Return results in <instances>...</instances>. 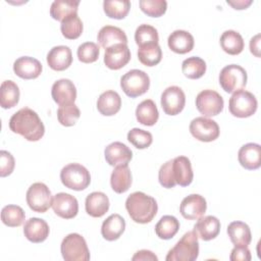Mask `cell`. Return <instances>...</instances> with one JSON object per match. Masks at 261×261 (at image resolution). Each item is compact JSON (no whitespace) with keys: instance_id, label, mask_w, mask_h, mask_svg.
<instances>
[{"instance_id":"cell-44","label":"cell","mask_w":261,"mask_h":261,"mask_svg":"<svg viewBox=\"0 0 261 261\" xmlns=\"http://www.w3.org/2000/svg\"><path fill=\"white\" fill-rule=\"evenodd\" d=\"M77 58L83 63H93L97 61L100 54L99 46L94 42H86L79 46Z\"/></svg>"},{"instance_id":"cell-23","label":"cell","mask_w":261,"mask_h":261,"mask_svg":"<svg viewBox=\"0 0 261 261\" xmlns=\"http://www.w3.org/2000/svg\"><path fill=\"white\" fill-rule=\"evenodd\" d=\"M194 231L203 241L213 240L220 231V221L212 215L202 216L194 225Z\"/></svg>"},{"instance_id":"cell-48","label":"cell","mask_w":261,"mask_h":261,"mask_svg":"<svg viewBox=\"0 0 261 261\" xmlns=\"http://www.w3.org/2000/svg\"><path fill=\"white\" fill-rule=\"evenodd\" d=\"M251 258L252 257L248 246H234L229 256L231 261H250Z\"/></svg>"},{"instance_id":"cell-8","label":"cell","mask_w":261,"mask_h":261,"mask_svg":"<svg viewBox=\"0 0 261 261\" xmlns=\"http://www.w3.org/2000/svg\"><path fill=\"white\" fill-rule=\"evenodd\" d=\"M247 71L238 64L224 66L219 73V85L226 93L243 90L247 85Z\"/></svg>"},{"instance_id":"cell-34","label":"cell","mask_w":261,"mask_h":261,"mask_svg":"<svg viewBox=\"0 0 261 261\" xmlns=\"http://www.w3.org/2000/svg\"><path fill=\"white\" fill-rule=\"evenodd\" d=\"M80 1L73 0H55L50 7V15L53 19L62 21L71 14H77Z\"/></svg>"},{"instance_id":"cell-9","label":"cell","mask_w":261,"mask_h":261,"mask_svg":"<svg viewBox=\"0 0 261 261\" xmlns=\"http://www.w3.org/2000/svg\"><path fill=\"white\" fill-rule=\"evenodd\" d=\"M25 198L29 207L38 213H44L52 206L51 191L43 182H35L30 186Z\"/></svg>"},{"instance_id":"cell-46","label":"cell","mask_w":261,"mask_h":261,"mask_svg":"<svg viewBox=\"0 0 261 261\" xmlns=\"http://www.w3.org/2000/svg\"><path fill=\"white\" fill-rule=\"evenodd\" d=\"M158 179L160 185L166 189H171L176 185L172 173V159L161 165L158 172Z\"/></svg>"},{"instance_id":"cell-38","label":"cell","mask_w":261,"mask_h":261,"mask_svg":"<svg viewBox=\"0 0 261 261\" xmlns=\"http://www.w3.org/2000/svg\"><path fill=\"white\" fill-rule=\"evenodd\" d=\"M103 9L108 17L122 19L129 12L130 2L128 0H105Z\"/></svg>"},{"instance_id":"cell-14","label":"cell","mask_w":261,"mask_h":261,"mask_svg":"<svg viewBox=\"0 0 261 261\" xmlns=\"http://www.w3.org/2000/svg\"><path fill=\"white\" fill-rule=\"evenodd\" d=\"M207 209V203L203 196L199 194H191L182 199L179 212L184 218L196 220L202 217Z\"/></svg>"},{"instance_id":"cell-35","label":"cell","mask_w":261,"mask_h":261,"mask_svg":"<svg viewBox=\"0 0 261 261\" xmlns=\"http://www.w3.org/2000/svg\"><path fill=\"white\" fill-rule=\"evenodd\" d=\"M179 229V221L172 215H164L155 225V232L162 240H170Z\"/></svg>"},{"instance_id":"cell-21","label":"cell","mask_w":261,"mask_h":261,"mask_svg":"<svg viewBox=\"0 0 261 261\" xmlns=\"http://www.w3.org/2000/svg\"><path fill=\"white\" fill-rule=\"evenodd\" d=\"M49 225L41 218L32 217L24 222L23 234L32 243H42L49 236Z\"/></svg>"},{"instance_id":"cell-39","label":"cell","mask_w":261,"mask_h":261,"mask_svg":"<svg viewBox=\"0 0 261 261\" xmlns=\"http://www.w3.org/2000/svg\"><path fill=\"white\" fill-rule=\"evenodd\" d=\"M24 211L17 205H6L1 210V220L9 227L20 226L24 221Z\"/></svg>"},{"instance_id":"cell-36","label":"cell","mask_w":261,"mask_h":261,"mask_svg":"<svg viewBox=\"0 0 261 261\" xmlns=\"http://www.w3.org/2000/svg\"><path fill=\"white\" fill-rule=\"evenodd\" d=\"M181 70L188 79L197 80L206 72V62L198 56H192L182 61Z\"/></svg>"},{"instance_id":"cell-22","label":"cell","mask_w":261,"mask_h":261,"mask_svg":"<svg viewBox=\"0 0 261 261\" xmlns=\"http://www.w3.org/2000/svg\"><path fill=\"white\" fill-rule=\"evenodd\" d=\"M172 173L176 185L181 187L191 185L194 173L190 159L186 156H177L172 159Z\"/></svg>"},{"instance_id":"cell-17","label":"cell","mask_w":261,"mask_h":261,"mask_svg":"<svg viewBox=\"0 0 261 261\" xmlns=\"http://www.w3.org/2000/svg\"><path fill=\"white\" fill-rule=\"evenodd\" d=\"M104 155L107 163L111 166L127 165L133 158L132 150L121 142L109 144L104 150Z\"/></svg>"},{"instance_id":"cell-26","label":"cell","mask_w":261,"mask_h":261,"mask_svg":"<svg viewBox=\"0 0 261 261\" xmlns=\"http://www.w3.org/2000/svg\"><path fill=\"white\" fill-rule=\"evenodd\" d=\"M121 107V98L115 91L108 90L102 93L97 100V109L104 116L116 114Z\"/></svg>"},{"instance_id":"cell-19","label":"cell","mask_w":261,"mask_h":261,"mask_svg":"<svg viewBox=\"0 0 261 261\" xmlns=\"http://www.w3.org/2000/svg\"><path fill=\"white\" fill-rule=\"evenodd\" d=\"M240 164L248 169L255 170L261 165V147L256 143H248L242 146L238 153Z\"/></svg>"},{"instance_id":"cell-41","label":"cell","mask_w":261,"mask_h":261,"mask_svg":"<svg viewBox=\"0 0 261 261\" xmlns=\"http://www.w3.org/2000/svg\"><path fill=\"white\" fill-rule=\"evenodd\" d=\"M138 58L140 62L146 66L157 65L162 58V51L159 44L139 48Z\"/></svg>"},{"instance_id":"cell-30","label":"cell","mask_w":261,"mask_h":261,"mask_svg":"<svg viewBox=\"0 0 261 261\" xmlns=\"http://www.w3.org/2000/svg\"><path fill=\"white\" fill-rule=\"evenodd\" d=\"M136 117H137V120L143 125H147V126L154 125L159 118V112L155 102L151 99L142 101L137 106Z\"/></svg>"},{"instance_id":"cell-5","label":"cell","mask_w":261,"mask_h":261,"mask_svg":"<svg viewBox=\"0 0 261 261\" xmlns=\"http://www.w3.org/2000/svg\"><path fill=\"white\" fill-rule=\"evenodd\" d=\"M60 251L65 261H88L90 251L86 240L79 233L67 234L61 243Z\"/></svg>"},{"instance_id":"cell-24","label":"cell","mask_w":261,"mask_h":261,"mask_svg":"<svg viewBox=\"0 0 261 261\" xmlns=\"http://www.w3.org/2000/svg\"><path fill=\"white\" fill-rule=\"evenodd\" d=\"M194 43V37L191 33L184 30H176L172 32L167 39L169 49L177 54H186L192 51Z\"/></svg>"},{"instance_id":"cell-1","label":"cell","mask_w":261,"mask_h":261,"mask_svg":"<svg viewBox=\"0 0 261 261\" xmlns=\"http://www.w3.org/2000/svg\"><path fill=\"white\" fill-rule=\"evenodd\" d=\"M9 128L30 142H37L43 138L45 126L36 111L24 107L15 112L9 119Z\"/></svg>"},{"instance_id":"cell-40","label":"cell","mask_w":261,"mask_h":261,"mask_svg":"<svg viewBox=\"0 0 261 261\" xmlns=\"http://www.w3.org/2000/svg\"><path fill=\"white\" fill-rule=\"evenodd\" d=\"M60 30L64 38L68 40H75L83 33V21L77 14H71L61 21Z\"/></svg>"},{"instance_id":"cell-47","label":"cell","mask_w":261,"mask_h":261,"mask_svg":"<svg viewBox=\"0 0 261 261\" xmlns=\"http://www.w3.org/2000/svg\"><path fill=\"white\" fill-rule=\"evenodd\" d=\"M15 161L11 153L5 150L0 151V176L5 177L12 173Z\"/></svg>"},{"instance_id":"cell-45","label":"cell","mask_w":261,"mask_h":261,"mask_svg":"<svg viewBox=\"0 0 261 261\" xmlns=\"http://www.w3.org/2000/svg\"><path fill=\"white\" fill-rule=\"evenodd\" d=\"M141 10L151 17H159L166 12L167 2L165 0H141Z\"/></svg>"},{"instance_id":"cell-7","label":"cell","mask_w":261,"mask_h":261,"mask_svg":"<svg viewBox=\"0 0 261 261\" xmlns=\"http://www.w3.org/2000/svg\"><path fill=\"white\" fill-rule=\"evenodd\" d=\"M120 87L126 96L136 98L149 90L150 77L143 70L132 69L121 76Z\"/></svg>"},{"instance_id":"cell-28","label":"cell","mask_w":261,"mask_h":261,"mask_svg":"<svg viewBox=\"0 0 261 261\" xmlns=\"http://www.w3.org/2000/svg\"><path fill=\"white\" fill-rule=\"evenodd\" d=\"M125 229V220L119 214H111L102 223L101 234L109 242L120 238Z\"/></svg>"},{"instance_id":"cell-16","label":"cell","mask_w":261,"mask_h":261,"mask_svg":"<svg viewBox=\"0 0 261 261\" xmlns=\"http://www.w3.org/2000/svg\"><path fill=\"white\" fill-rule=\"evenodd\" d=\"M51 95L59 106L71 104L76 99V88L70 80L61 79L53 84Z\"/></svg>"},{"instance_id":"cell-11","label":"cell","mask_w":261,"mask_h":261,"mask_svg":"<svg viewBox=\"0 0 261 261\" xmlns=\"http://www.w3.org/2000/svg\"><path fill=\"white\" fill-rule=\"evenodd\" d=\"M190 133L201 142H212L219 137V125L213 119L200 116L194 118L190 123Z\"/></svg>"},{"instance_id":"cell-32","label":"cell","mask_w":261,"mask_h":261,"mask_svg":"<svg viewBox=\"0 0 261 261\" xmlns=\"http://www.w3.org/2000/svg\"><path fill=\"white\" fill-rule=\"evenodd\" d=\"M220 46L225 53L229 55H238L244 50L245 43L240 33L227 30L220 36Z\"/></svg>"},{"instance_id":"cell-13","label":"cell","mask_w":261,"mask_h":261,"mask_svg":"<svg viewBox=\"0 0 261 261\" xmlns=\"http://www.w3.org/2000/svg\"><path fill=\"white\" fill-rule=\"evenodd\" d=\"M52 209L56 215L64 219H71L79 212V202L75 197L67 193H58L53 197Z\"/></svg>"},{"instance_id":"cell-15","label":"cell","mask_w":261,"mask_h":261,"mask_svg":"<svg viewBox=\"0 0 261 261\" xmlns=\"http://www.w3.org/2000/svg\"><path fill=\"white\" fill-rule=\"evenodd\" d=\"M130 60V51L126 44H116L105 49L104 63L113 70L122 68Z\"/></svg>"},{"instance_id":"cell-42","label":"cell","mask_w":261,"mask_h":261,"mask_svg":"<svg viewBox=\"0 0 261 261\" xmlns=\"http://www.w3.org/2000/svg\"><path fill=\"white\" fill-rule=\"evenodd\" d=\"M81 116V111L79 107L74 104H66L59 106L57 110V118L60 124L64 126H72L75 124Z\"/></svg>"},{"instance_id":"cell-31","label":"cell","mask_w":261,"mask_h":261,"mask_svg":"<svg viewBox=\"0 0 261 261\" xmlns=\"http://www.w3.org/2000/svg\"><path fill=\"white\" fill-rule=\"evenodd\" d=\"M227 234L234 246H248L252 241L250 227L243 221H232L227 226Z\"/></svg>"},{"instance_id":"cell-25","label":"cell","mask_w":261,"mask_h":261,"mask_svg":"<svg viewBox=\"0 0 261 261\" xmlns=\"http://www.w3.org/2000/svg\"><path fill=\"white\" fill-rule=\"evenodd\" d=\"M97 40L101 47L107 49L116 44H127L125 33L114 25H105L100 29Z\"/></svg>"},{"instance_id":"cell-12","label":"cell","mask_w":261,"mask_h":261,"mask_svg":"<svg viewBox=\"0 0 261 261\" xmlns=\"http://www.w3.org/2000/svg\"><path fill=\"white\" fill-rule=\"evenodd\" d=\"M186 104V95L177 86L166 88L161 95V107L165 114L176 115L182 111Z\"/></svg>"},{"instance_id":"cell-37","label":"cell","mask_w":261,"mask_h":261,"mask_svg":"<svg viewBox=\"0 0 261 261\" xmlns=\"http://www.w3.org/2000/svg\"><path fill=\"white\" fill-rule=\"evenodd\" d=\"M135 41L139 48L158 44V32L154 27L143 23L139 25L135 32Z\"/></svg>"},{"instance_id":"cell-27","label":"cell","mask_w":261,"mask_h":261,"mask_svg":"<svg viewBox=\"0 0 261 261\" xmlns=\"http://www.w3.org/2000/svg\"><path fill=\"white\" fill-rule=\"evenodd\" d=\"M109 199L102 192H93L86 198V212L92 217H102L109 209Z\"/></svg>"},{"instance_id":"cell-51","label":"cell","mask_w":261,"mask_h":261,"mask_svg":"<svg viewBox=\"0 0 261 261\" xmlns=\"http://www.w3.org/2000/svg\"><path fill=\"white\" fill-rule=\"evenodd\" d=\"M227 4H229L230 6H232L234 9H246L248 6H250L252 4V0H236V1H230L227 0L226 1Z\"/></svg>"},{"instance_id":"cell-49","label":"cell","mask_w":261,"mask_h":261,"mask_svg":"<svg viewBox=\"0 0 261 261\" xmlns=\"http://www.w3.org/2000/svg\"><path fill=\"white\" fill-rule=\"evenodd\" d=\"M132 260L134 261H139V260H150V261H157L158 260V257L152 252V251H149V250H140L138 251L132 258Z\"/></svg>"},{"instance_id":"cell-4","label":"cell","mask_w":261,"mask_h":261,"mask_svg":"<svg viewBox=\"0 0 261 261\" xmlns=\"http://www.w3.org/2000/svg\"><path fill=\"white\" fill-rule=\"evenodd\" d=\"M60 179L64 187L73 191H83L89 187L91 175L84 165L69 163L61 169Z\"/></svg>"},{"instance_id":"cell-43","label":"cell","mask_w":261,"mask_h":261,"mask_svg":"<svg viewBox=\"0 0 261 261\" xmlns=\"http://www.w3.org/2000/svg\"><path fill=\"white\" fill-rule=\"evenodd\" d=\"M127 140L136 148L146 149L152 144L153 137L150 132L134 127L127 133Z\"/></svg>"},{"instance_id":"cell-10","label":"cell","mask_w":261,"mask_h":261,"mask_svg":"<svg viewBox=\"0 0 261 261\" xmlns=\"http://www.w3.org/2000/svg\"><path fill=\"white\" fill-rule=\"evenodd\" d=\"M224 106L223 98L213 90H203L196 97V107L204 117L219 114Z\"/></svg>"},{"instance_id":"cell-33","label":"cell","mask_w":261,"mask_h":261,"mask_svg":"<svg viewBox=\"0 0 261 261\" xmlns=\"http://www.w3.org/2000/svg\"><path fill=\"white\" fill-rule=\"evenodd\" d=\"M19 88L13 81L7 80L1 84L0 105L2 108L9 109L16 106L19 101Z\"/></svg>"},{"instance_id":"cell-18","label":"cell","mask_w":261,"mask_h":261,"mask_svg":"<svg viewBox=\"0 0 261 261\" xmlns=\"http://www.w3.org/2000/svg\"><path fill=\"white\" fill-rule=\"evenodd\" d=\"M41 62L30 56H22L17 58L13 63L14 73L23 80L37 79L42 72Z\"/></svg>"},{"instance_id":"cell-2","label":"cell","mask_w":261,"mask_h":261,"mask_svg":"<svg viewBox=\"0 0 261 261\" xmlns=\"http://www.w3.org/2000/svg\"><path fill=\"white\" fill-rule=\"evenodd\" d=\"M125 208L129 217L141 224L152 221L158 211L156 200L143 192L130 194L126 198Z\"/></svg>"},{"instance_id":"cell-6","label":"cell","mask_w":261,"mask_h":261,"mask_svg":"<svg viewBox=\"0 0 261 261\" xmlns=\"http://www.w3.org/2000/svg\"><path fill=\"white\" fill-rule=\"evenodd\" d=\"M258 107L256 97L249 91L240 90L232 93L228 101L229 112L239 118L252 116Z\"/></svg>"},{"instance_id":"cell-20","label":"cell","mask_w":261,"mask_h":261,"mask_svg":"<svg viewBox=\"0 0 261 261\" xmlns=\"http://www.w3.org/2000/svg\"><path fill=\"white\" fill-rule=\"evenodd\" d=\"M47 63L53 70L62 71L72 63L71 50L67 46H55L47 54Z\"/></svg>"},{"instance_id":"cell-50","label":"cell","mask_w":261,"mask_h":261,"mask_svg":"<svg viewBox=\"0 0 261 261\" xmlns=\"http://www.w3.org/2000/svg\"><path fill=\"white\" fill-rule=\"evenodd\" d=\"M250 51L256 57H260V35L257 34L250 41Z\"/></svg>"},{"instance_id":"cell-29","label":"cell","mask_w":261,"mask_h":261,"mask_svg":"<svg viewBox=\"0 0 261 261\" xmlns=\"http://www.w3.org/2000/svg\"><path fill=\"white\" fill-rule=\"evenodd\" d=\"M112 190L117 194L125 193L132 185V173L127 165L115 166L110 176Z\"/></svg>"},{"instance_id":"cell-3","label":"cell","mask_w":261,"mask_h":261,"mask_svg":"<svg viewBox=\"0 0 261 261\" xmlns=\"http://www.w3.org/2000/svg\"><path fill=\"white\" fill-rule=\"evenodd\" d=\"M199 256L198 236L194 230L186 232L181 239L170 249L166 261H194Z\"/></svg>"}]
</instances>
